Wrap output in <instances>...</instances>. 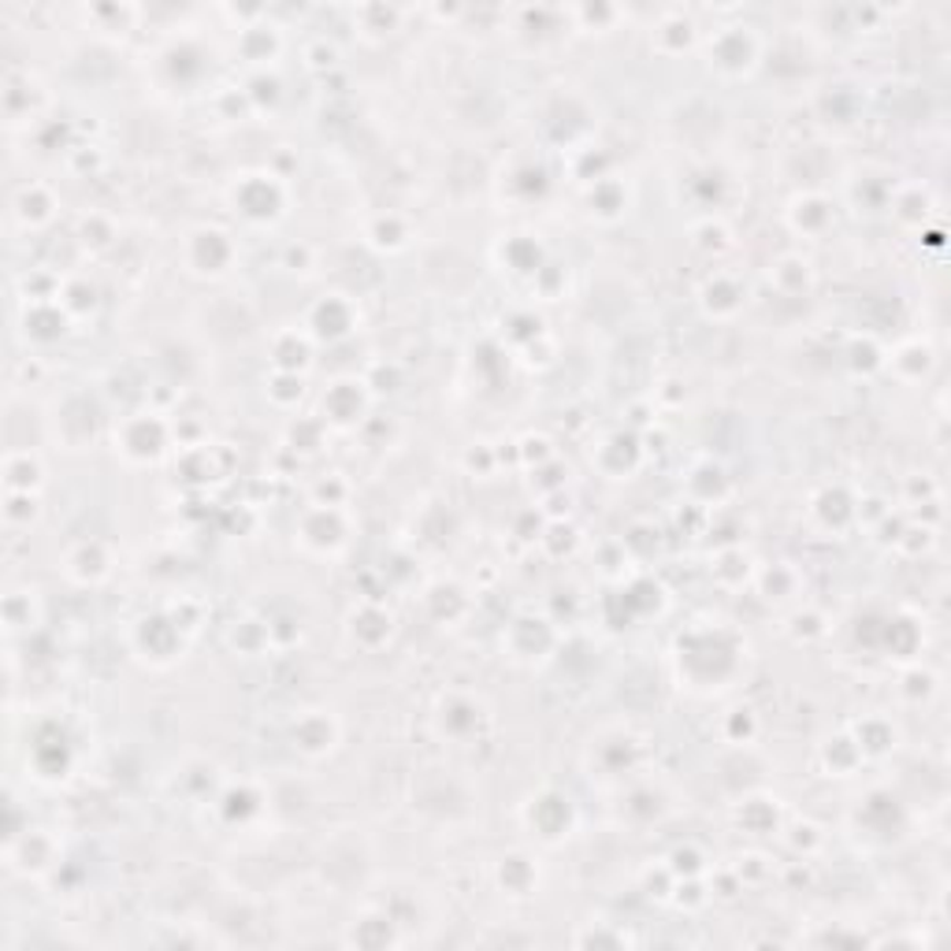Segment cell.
<instances>
[{"instance_id":"6da1fadb","label":"cell","mask_w":951,"mask_h":951,"mask_svg":"<svg viewBox=\"0 0 951 951\" xmlns=\"http://www.w3.org/2000/svg\"><path fill=\"white\" fill-rule=\"evenodd\" d=\"M37 487H42V462L30 450H8L4 454L8 495H37Z\"/></svg>"},{"instance_id":"7a4b0ae2","label":"cell","mask_w":951,"mask_h":951,"mask_svg":"<svg viewBox=\"0 0 951 951\" xmlns=\"http://www.w3.org/2000/svg\"><path fill=\"white\" fill-rule=\"evenodd\" d=\"M12 216H15V224L23 227V231L48 224V219H53V197H48V190L37 186V183L19 186L12 194Z\"/></svg>"}]
</instances>
